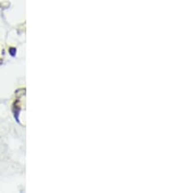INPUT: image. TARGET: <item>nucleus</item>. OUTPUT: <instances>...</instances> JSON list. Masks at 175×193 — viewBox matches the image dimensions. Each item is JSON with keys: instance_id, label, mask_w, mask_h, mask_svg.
<instances>
[{"instance_id": "nucleus-1", "label": "nucleus", "mask_w": 175, "mask_h": 193, "mask_svg": "<svg viewBox=\"0 0 175 193\" xmlns=\"http://www.w3.org/2000/svg\"><path fill=\"white\" fill-rule=\"evenodd\" d=\"M19 111H21V107L18 105L17 106V103L15 102L13 105V112H14V117H15L16 121L18 123H21L19 122Z\"/></svg>"}, {"instance_id": "nucleus-2", "label": "nucleus", "mask_w": 175, "mask_h": 193, "mask_svg": "<svg viewBox=\"0 0 175 193\" xmlns=\"http://www.w3.org/2000/svg\"><path fill=\"white\" fill-rule=\"evenodd\" d=\"M9 54L12 56V57H15L17 54V49L15 47H10L9 48Z\"/></svg>"}]
</instances>
